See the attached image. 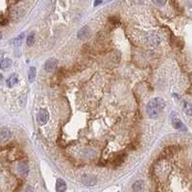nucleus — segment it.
<instances>
[{
	"label": "nucleus",
	"mask_w": 192,
	"mask_h": 192,
	"mask_svg": "<svg viewBox=\"0 0 192 192\" xmlns=\"http://www.w3.org/2000/svg\"><path fill=\"white\" fill-rule=\"evenodd\" d=\"M58 65V60L55 58H49L48 60H46V62L44 64V69L46 72L51 73L53 71H55V69L57 68Z\"/></svg>",
	"instance_id": "obj_5"
},
{
	"label": "nucleus",
	"mask_w": 192,
	"mask_h": 192,
	"mask_svg": "<svg viewBox=\"0 0 192 192\" xmlns=\"http://www.w3.org/2000/svg\"><path fill=\"white\" fill-rule=\"evenodd\" d=\"M81 181H82V184L86 186H93L97 184V179L95 176L84 174L81 177Z\"/></svg>",
	"instance_id": "obj_4"
},
{
	"label": "nucleus",
	"mask_w": 192,
	"mask_h": 192,
	"mask_svg": "<svg viewBox=\"0 0 192 192\" xmlns=\"http://www.w3.org/2000/svg\"><path fill=\"white\" fill-rule=\"evenodd\" d=\"M12 136V133L10 129L3 127V128H0V143H3L6 142L7 140H9Z\"/></svg>",
	"instance_id": "obj_8"
},
{
	"label": "nucleus",
	"mask_w": 192,
	"mask_h": 192,
	"mask_svg": "<svg viewBox=\"0 0 192 192\" xmlns=\"http://www.w3.org/2000/svg\"><path fill=\"white\" fill-rule=\"evenodd\" d=\"M49 117H50V115H49L48 110L45 109H42L38 112V114H37V122L39 125H45L48 122Z\"/></svg>",
	"instance_id": "obj_3"
},
{
	"label": "nucleus",
	"mask_w": 192,
	"mask_h": 192,
	"mask_svg": "<svg viewBox=\"0 0 192 192\" xmlns=\"http://www.w3.org/2000/svg\"><path fill=\"white\" fill-rule=\"evenodd\" d=\"M17 172L21 177H27L29 174V166L24 161H20L17 163Z\"/></svg>",
	"instance_id": "obj_7"
},
{
	"label": "nucleus",
	"mask_w": 192,
	"mask_h": 192,
	"mask_svg": "<svg viewBox=\"0 0 192 192\" xmlns=\"http://www.w3.org/2000/svg\"><path fill=\"white\" fill-rule=\"evenodd\" d=\"M37 77V68L35 66H31L28 70V80L30 83H33L35 82Z\"/></svg>",
	"instance_id": "obj_13"
},
{
	"label": "nucleus",
	"mask_w": 192,
	"mask_h": 192,
	"mask_svg": "<svg viewBox=\"0 0 192 192\" xmlns=\"http://www.w3.org/2000/svg\"><path fill=\"white\" fill-rule=\"evenodd\" d=\"M89 33H90V31H89L88 26H84L83 28H81V29L79 30V32H78V34H77V37H78V38H80V39H84V38H86L87 37H88Z\"/></svg>",
	"instance_id": "obj_11"
},
{
	"label": "nucleus",
	"mask_w": 192,
	"mask_h": 192,
	"mask_svg": "<svg viewBox=\"0 0 192 192\" xmlns=\"http://www.w3.org/2000/svg\"><path fill=\"white\" fill-rule=\"evenodd\" d=\"M166 104L163 98L156 97L151 99L146 105V113L150 118H157L163 112Z\"/></svg>",
	"instance_id": "obj_1"
},
{
	"label": "nucleus",
	"mask_w": 192,
	"mask_h": 192,
	"mask_svg": "<svg viewBox=\"0 0 192 192\" xmlns=\"http://www.w3.org/2000/svg\"><path fill=\"white\" fill-rule=\"evenodd\" d=\"M17 82H18V76H17V74L12 73L11 75L8 77V79H7V81H6V85H7L8 87H15V86L17 84Z\"/></svg>",
	"instance_id": "obj_9"
},
{
	"label": "nucleus",
	"mask_w": 192,
	"mask_h": 192,
	"mask_svg": "<svg viewBox=\"0 0 192 192\" xmlns=\"http://www.w3.org/2000/svg\"><path fill=\"white\" fill-rule=\"evenodd\" d=\"M1 38H2V33L0 32V40H1Z\"/></svg>",
	"instance_id": "obj_23"
},
{
	"label": "nucleus",
	"mask_w": 192,
	"mask_h": 192,
	"mask_svg": "<svg viewBox=\"0 0 192 192\" xmlns=\"http://www.w3.org/2000/svg\"><path fill=\"white\" fill-rule=\"evenodd\" d=\"M172 125L176 130L181 131V132H185V131L187 130L186 127L185 126V124L183 123V121H181L179 117H177L175 114L172 115Z\"/></svg>",
	"instance_id": "obj_6"
},
{
	"label": "nucleus",
	"mask_w": 192,
	"mask_h": 192,
	"mask_svg": "<svg viewBox=\"0 0 192 192\" xmlns=\"http://www.w3.org/2000/svg\"><path fill=\"white\" fill-rule=\"evenodd\" d=\"M12 65V60L11 59H4L1 63H0V69L2 70H7L10 66Z\"/></svg>",
	"instance_id": "obj_16"
},
{
	"label": "nucleus",
	"mask_w": 192,
	"mask_h": 192,
	"mask_svg": "<svg viewBox=\"0 0 192 192\" xmlns=\"http://www.w3.org/2000/svg\"><path fill=\"white\" fill-rule=\"evenodd\" d=\"M102 2L101 1H96V2H94V6H97V5H99V4H101Z\"/></svg>",
	"instance_id": "obj_20"
},
{
	"label": "nucleus",
	"mask_w": 192,
	"mask_h": 192,
	"mask_svg": "<svg viewBox=\"0 0 192 192\" xmlns=\"http://www.w3.org/2000/svg\"><path fill=\"white\" fill-rule=\"evenodd\" d=\"M4 60V51H0V63Z\"/></svg>",
	"instance_id": "obj_19"
},
{
	"label": "nucleus",
	"mask_w": 192,
	"mask_h": 192,
	"mask_svg": "<svg viewBox=\"0 0 192 192\" xmlns=\"http://www.w3.org/2000/svg\"><path fill=\"white\" fill-rule=\"evenodd\" d=\"M191 166H192V163H191Z\"/></svg>",
	"instance_id": "obj_24"
},
{
	"label": "nucleus",
	"mask_w": 192,
	"mask_h": 192,
	"mask_svg": "<svg viewBox=\"0 0 192 192\" xmlns=\"http://www.w3.org/2000/svg\"><path fill=\"white\" fill-rule=\"evenodd\" d=\"M144 39L145 43L150 47H156L160 43V38L156 33H149Z\"/></svg>",
	"instance_id": "obj_2"
},
{
	"label": "nucleus",
	"mask_w": 192,
	"mask_h": 192,
	"mask_svg": "<svg viewBox=\"0 0 192 192\" xmlns=\"http://www.w3.org/2000/svg\"><path fill=\"white\" fill-rule=\"evenodd\" d=\"M155 4H164V2H158V1H154Z\"/></svg>",
	"instance_id": "obj_21"
},
{
	"label": "nucleus",
	"mask_w": 192,
	"mask_h": 192,
	"mask_svg": "<svg viewBox=\"0 0 192 192\" xmlns=\"http://www.w3.org/2000/svg\"><path fill=\"white\" fill-rule=\"evenodd\" d=\"M24 37H25V35H24V33H22V34L18 35L16 38H15L13 39V42H12L13 45H14V46H16V47H18V46L21 45V43H22V42H23Z\"/></svg>",
	"instance_id": "obj_15"
},
{
	"label": "nucleus",
	"mask_w": 192,
	"mask_h": 192,
	"mask_svg": "<svg viewBox=\"0 0 192 192\" xmlns=\"http://www.w3.org/2000/svg\"><path fill=\"white\" fill-rule=\"evenodd\" d=\"M26 43L28 46H33V44L35 43V34L34 33H31L26 38Z\"/></svg>",
	"instance_id": "obj_17"
},
{
	"label": "nucleus",
	"mask_w": 192,
	"mask_h": 192,
	"mask_svg": "<svg viewBox=\"0 0 192 192\" xmlns=\"http://www.w3.org/2000/svg\"><path fill=\"white\" fill-rule=\"evenodd\" d=\"M183 109L185 114L192 116V105L187 102V101H184L183 102Z\"/></svg>",
	"instance_id": "obj_14"
},
{
	"label": "nucleus",
	"mask_w": 192,
	"mask_h": 192,
	"mask_svg": "<svg viewBox=\"0 0 192 192\" xmlns=\"http://www.w3.org/2000/svg\"><path fill=\"white\" fill-rule=\"evenodd\" d=\"M25 192H34V189H33L32 186L28 185V186L26 187V189H25Z\"/></svg>",
	"instance_id": "obj_18"
},
{
	"label": "nucleus",
	"mask_w": 192,
	"mask_h": 192,
	"mask_svg": "<svg viewBox=\"0 0 192 192\" xmlns=\"http://www.w3.org/2000/svg\"><path fill=\"white\" fill-rule=\"evenodd\" d=\"M134 192H142L144 189V181L141 180H137L136 181L133 186H132Z\"/></svg>",
	"instance_id": "obj_12"
},
{
	"label": "nucleus",
	"mask_w": 192,
	"mask_h": 192,
	"mask_svg": "<svg viewBox=\"0 0 192 192\" xmlns=\"http://www.w3.org/2000/svg\"><path fill=\"white\" fill-rule=\"evenodd\" d=\"M2 79H3V75H2L1 73H0V82H1V81H2Z\"/></svg>",
	"instance_id": "obj_22"
},
{
	"label": "nucleus",
	"mask_w": 192,
	"mask_h": 192,
	"mask_svg": "<svg viewBox=\"0 0 192 192\" xmlns=\"http://www.w3.org/2000/svg\"><path fill=\"white\" fill-rule=\"evenodd\" d=\"M55 188H56L57 192H65L66 190V183H65V181H64L63 179H60V178L57 179Z\"/></svg>",
	"instance_id": "obj_10"
}]
</instances>
